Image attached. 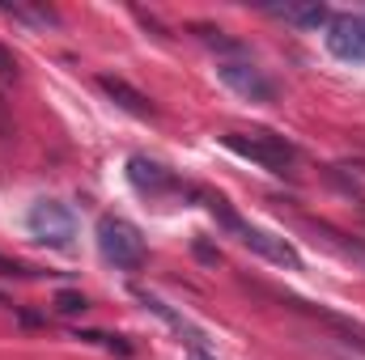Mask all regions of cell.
<instances>
[{"instance_id":"obj_1","label":"cell","mask_w":365,"mask_h":360,"mask_svg":"<svg viewBox=\"0 0 365 360\" xmlns=\"http://www.w3.org/2000/svg\"><path fill=\"white\" fill-rule=\"evenodd\" d=\"M200 199H204V208L217 216V225L225 229V233H234L247 250H255L259 259H268V263H276V268H289V271H302V255L284 242V238H276V233H268V229H259V225H251V221H242L221 195H212V191H195Z\"/></svg>"},{"instance_id":"obj_2","label":"cell","mask_w":365,"mask_h":360,"mask_svg":"<svg viewBox=\"0 0 365 360\" xmlns=\"http://www.w3.org/2000/svg\"><path fill=\"white\" fill-rule=\"evenodd\" d=\"M221 144L255 166H264L268 174H289L293 162H297V149L284 140V136H272V132H225Z\"/></svg>"},{"instance_id":"obj_3","label":"cell","mask_w":365,"mask_h":360,"mask_svg":"<svg viewBox=\"0 0 365 360\" xmlns=\"http://www.w3.org/2000/svg\"><path fill=\"white\" fill-rule=\"evenodd\" d=\"M93 233H98V250H102V259L110 268L136 271L145 263V238H140V229L132 221H123V216H98Z\"/></svg>"},{"instance_id":"obj_4","label":"cell","mask_w":365,"mask_h":360,"mask_svg":"<svg viewBox=\"0 0 365 360\" xmlns=\"http://www.w3.org/2000/svg\"><path fill=\"white\" fill-rule=\"evenodd\" d=\"M26 229L47 242L51 250H68L73 238H77V216L60 203V199H38L30 212H26Z\"/></svg>"},{"instance_id":"obj_5","label":"cell","mask_w":365,"mask_h":360,"mask_svg":"<svg viewBox=\"0 0 365 360\" xmlns=\"http://www.w3.org/2000/svg\"><path fill=\"white\" fill-rule=\"evenodd\" d=\"M217 77H221V85H230V90L238 93V97H247V102H276L272 77L264 68H255L251 60H221L217 64Z\"/></svg>"},{"instance_id":"obj_6","label":"cell","mask_w":365,"mask_h":360,"mask_svg":"<svg viewBox=\"0 0 365 360\" xmlns=\"http://www.w3.org/2000/svg\"><path fill=\"white\" fill-rule=\"evenodd\" d=\"M327 51L344 64H365V17L361 13H336L327 21Z\"/></svg>"},{"instance_id":"obj_7","label":"cell","mask_w":365,"mask_h":360,"mask_svg":"<svg viewBox=\"0 0 365 360\" xmlns=\"http://www.w3.org/2000/svg\"><path fill=\"white\" fill-rule=\"evenodd\" d=\"M302 225L314 233V242H319V246H327V250H331V255H340L344 263H353V268L365 271V242L349 238L344 229H336V225H327V221H310V216H302Z\"/></svg>"},{"instance_id":"obj_8","label":"cell","mask_w":365,"mask_h":360,"mask_svg":"<svg viewBox=\"0 0 365 360\" xmlns=\"http://www.w3.org/2000/svg\"><path fill=\"white\" fill-rule=\"evenodd\" d=\"M136 301H140L149 314H158V318H162V322H166V327L179 335V339H187V344H191V352H208V348H204V331H200L195 322H187L179 309H170V305H166L158 292H149V288H136Z\"/></svg>"},{"instance_id":"obj_9","label":"cell","mask_w":365,"mask_h":360,"mask_svg":"<svg viewBox=\"0 0 365 360\" xmlns=\"http://www.w3.org/2000/svg\"><path fill=\"white\" fill-rule=\"evenodd\" d=\"M98 90L106 93V97H110L119 110H128V115H136V119H153V115H158V106H153V102H149L140 90H132L123 77H110V73H102V77H98Z\"/></svg>"},{"instance_id":"obj_10","label":"cell","mask_w":365,"mask_h":360,"mask_svg":"<svg viewBox=\"0 0 365 360\" xmlns=\"http://www.w3.org/2000/svg\"><path fill=\"white\" fill-rule=\"evenodd\" d=\"M289 309H297V314H310V318H319V322H327L331 331H340L349 344H357L365 352V327L361 322H353V318H344V314H331V309H323V305H310V301H297V297H280Z\"/></svg>"},{"instance_id":"obj_11","label":"cell","mask_w":365,"mask_h":360,"mask_svg":"<svg viewBox=\"0 0 365 360\" xmlns=\"http://www.w3.org/2000/svg\"><path fill=\"white\" fill-rule=\"evenodd\" d=\"M128 179H132V186H136L140 195H162V191H170V182H175L158 162H149V157H132V162H128Z\"/></svg>"},{"instance_id":"obj_12","label":"cell","mask_w":365,"mask_h":360,"mask_svg":"<svg viewBox=\"0 0 365 360\" xmlns=\"http://www.w3.org/2000/svg\"><path fill=\"white\" fill-rule=\"evenodd\" d=\"M268 13L280 17V21H289V26H302V30H319V26L331 21L327 4H319V0H310V4H272Z\"/></svg>"},{"instance_id":"obj_13","label":"cell","mask_w":365,"mask_h":360,"mask_svg":"<svg viewBox=\"0 0 365 360\" xmlns=\"http://www.w3.org/2000/svg\"><path fill=\"white\" fill-rule=\"evenodd\" d=\"M73 339H86V344H98V348H106V352H115V356H132V344H123L119 335H102V331H77Z\"/></svg>"},{"instance_id":"obj_14","label":"cell","mask_w":365,"mask_h":360,"mask_svg":"<svg viewBox=\"0 0 365 360\" xmlns=\"http://www.w3.org/2000/svg\"><path fill=\"white\" fill-rule=\"evenodd\" d=\"M4 13H13V17H26V21H34V26H60V17H56L51 9H26V4H4Z\"/></svg>"},{"instance_id":"obj_15","label":"cell","mask_w":365,"mask_h":360,"mask_svg":"<svg viewBox=\"0 0 365 360\" xmlns=\"http://www.w3.org/2000/svg\"><path fill=\"white\" fill-rule=\"evenodd\" d=\"M86 309H90V301L81 292H73V288L56 292V314H86Z\"/></svg>"},{"instance_id":"obj_16","label":"cell","mask_w":365,"mask_h":360,"mask_svg":"<svg viewBox=\"0 0 365 360\" xmlns=\"http://www.w3.org/2000/svg\"><path fill=\"white\" fill-rule=\"evenodd\" d=\"M0 77H4V81H9V77H17V64H13V55H9L4 47H0Z\"/></svg>"},{"instance_id":"obj_17","label":"cell","mask_w":365,"mask_h":360,"mask_svg":"<svg viewBox=\"0 0 365 360\" xmlns=\"http://www.w3.org/2000/svg\"><path fill=\"white\" fill-rule=\"evenodd\" d=\"M0 275H34V271H26L21 263H13V259H4V255H0Z\"/></svg>"},{"instance_id":"obj_18","label":"cell","mask_w":365,"mask_h":360,"mask_svg":"<svg viewBox=\"0 0 365 360\" xmlns=\"http://www.w3.org/2000/svg\"><path fill=\"white\" fill-rule=\"evenodd\" d=\"M191 360H217V356H208V352H191Z\"/></svg>"}]
</instances>
